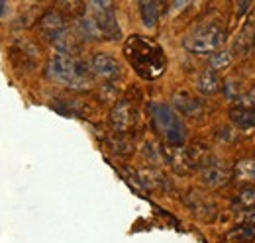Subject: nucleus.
<instances>
[{"instance_id":"423d86ee","label":"nucleus","mask_w":255,"mask_h":243,"mask_svg":"<svg viewBox=\"0 0 255 243\" xmlns=\"http://www.w3.org/2000/svg\"><path fill=\"white\" fill-rule=\"evenodd\" d=\"M165 161L179 175H191L194 169H198L196 159L192 155V149L191 147H183V145H169V147H165Z\"/></svg>"},{"instance_id":"f8f14e48","label":"nucleus","mask_w":255,"mask_h":243,"mask_svg":"<svg viewBox=\"0 0 255 243\" xmlns=\"http://www.w3.org/2000/svg\"><path fill=\"white\" fill-rule=\"evenodd\" d=\"M173 104L187 118H194L196 120V118H200L204 114L202 102L198 98H194L192 94H189V92H177V94H173Z\"/></svg>"},{"instance_id":"aec40b11","label":"nucleus","mask_w":255,"mask_h":243,"mask_svg":"<svg viewBox=\"0 0 255 243\" xmlns=\"http://www.w3.org/2000/svg\"><path fill=\"white\" fill-rule=\"evenodd\" d=\"M57 8L67 18H73V20H81L83 16H87V2L85 0H57Z\"/></svg>"},{"instance_id":"4468645a","label":"nucleus","mask_w":255,"mask_h":243,"mask_svg":"<svg viewBox=\"0 0 255 243\" xmlns=\"http://www.w3.org/2000/svg\"><path fill=\"white\" fill-rule=\"evenodd\" d=\"M141 22L145 28H155L165 10V0H137Z\"/></svg>"},{"instance_id":"f03ea898","label":"nucleus","mask_w":255,"mask_h":243,"mask_svg":"<svg viewBox=\"0 0 255 243\" xmlns=\"http://www.w3.org/2000/svg\"><path fill=\"white\" fill-rule=\"evenodd\" d=\"M47 77L71 89H87L95 75L91 63L75 59L73 55L57 53L47 63Z\"/></svg>"},{"instance_id":"20e7f679","label":"nucleus","mask_w":255,"mask_h":243,"mask_svg":"<svg viewBox=\"0 0 255 243\" xmlns=\"http://www.w3.org/2000/svg\"><path fill=\"white\" fill-rule=\"evenodd\" d=\"M149 112H151V118L155 122L157 129L161 131V135L167 139L169 145H183L185 143L187 131L183 127V122L179 120V116L171 108H167L163 104H151Z\"/></svg>"},{"instance_id":"0eeeda50","label":"nucleus","mask_w":255,"mask_h":243,"mask_svg":"<svg viewBox=\"0 0 255 243\" xmlns=\"http://www.w3.org/2000/svg\"><path fill=\"white\" fill-rule=\"evenodd\" d=\"M91 69H93V75L104 83H116L122 75L120 63L110 53H96L91 59Z\"/></svg>"},{"instance_id":"6ab92c4d","label":"nucleus","mask_w":255,"mask_h":243,"mask_svg":"<svg viewBox=\"0 0 255 243\" xmlns=\"http://www.w3.org/2000/svg\"><path fill=\"white\" fill-rule=\"evenodd\" d=\"M106 143L112 149V153H116L120 157H128V155L133 153V141H131V137L126 135V133H118L116 131L112 137L106 139Z\"/></svg>"},{"instance_id":"dca6fc26","label":"nucleus","mask_w":255,"mask_h":243,"mask_svg":"<svg viewBox=\"0 0 255 243\" xmlns=\"http://www.w3.org/2000/svg\"><path fill=\"white\" fill-rule=\"evenodd\" d=\"M230 120L234 125L242 129H254L255 127V108L252 106H238L230 110Z\"/></svg>"},{"instance_id":"f3484780","label":"nucleus","mask_w":255,"mask_h":243,"mask_svg":"<svg viewBox=\"0 0 255 243\" xmlns=\"http://www.w3.org/2000/svg\"><path fill=\"white\" fill-rule=\"evenodd\" d=\"M254 41H255V20H250L244 26V30L240 31L238 39H236V45H234L236 53L238 55H248L252 51V47H254Z\"/></svg>"},{"instance_id":"7ed1b4c3","label":"nucleus","mask_w":255,"mask_h":243,"mask_svg":"<svg viewBox=\"0 0 255 243\" xmlns=\"http://www.w3.org/2000/svg\"><path fill=\"white\" fill-rule=\"evenodd\" d=\"M226 41V30L218 22H204L183 39V45L192 53H214Z\"/></svg>"},{"instance_id":"b1692460","label":"nucleus","mask_w":255,"mask_h":243,"mask_svg":"<svg viewBox=\"0 0 255 243\" xmlns=\"http://www.w3.org/2000/svg\"><path fill=\"white\" fill-rule=\"evenodd\" d=\"M232 240H240V242H244V240H254L255 238V226L254 224H246V226H242V228H238V230H234L232 234H228Z\"/></svg>"},{"instance_id":"39448f33","label":"nucleus","mask_w":255,"mask_h":243,"mask_svg":"<svg viewBox=\"0 0 255 243\" xmlns=\"http://www.w3.org/2000/svg\"><path fill=\"white\" fill-rule=\"evenodd\" d=\"M71 31H73V28L69 26V20H67V16L61 10H49L39 20V33L53 47H57Z\"/></svg>"},{"instance_id":"9d476101","label":"nucleus","mask_w":255,"mask_h":243,"mask_svg":"<svg viewBox=\"0 0 255 243\" xmlns=\"http://www.w3.org/2000/svg\"><path fill=\"white\" fill-rule=\"evenodd\" d=\"M200 177L206 186L210 188H220L224 184H228L230 179L234 177V171L232 167H228L224 161H218V159H212L208 165H204L200 169Z\"/></svg>"},{"instance_id":"9b49d317","label":"nucleus","mask_w":255,"mask_h":243,"mask_svg":"<svg viewBox=\"0 0 255 243\" xmlns=\"http://www.w3.org/2000/svg\"><path fill=\"white\" fill-rule=\"evenodd\" d=\"M93 18H95L96 28L100 31L102 39H118L120 37V24H118L116 14L112 12V8H106V10L96 8Z\"/></svg>"},{"instance_id":"a211bd4d","label":"nucleus","mask_w":255,"mask_h":243,"mask_svg":"<svg viewBox=\"0 0 255 243\" xmlns=\"http://www.w3.org/2000/svg\"><path fill=\"white\" fill-rule=\"evenodd\" d=\"M196 89H198L200 94H204V96L216 94V92L220 91V79H218L216 71H212V69L202 71L198 75V79H196Z\"/></svg>"},{"instance_id":"5701e85b","label":"nucleus","mask_w":255,"mask_h":243,"mask_svg":"<svg viewBox=\"0 0 255 243\" xmlns=\"http://www.w3.org/2000/svg\"><path fill=\"white\" fill-rule=\"evenodd\" d=\"M141 153H143V157H145L147 161H151V163H161V161L165 159V149H161L153 139H147V141L143 143Z\"/></svg>"},{"instance_id":"1a4fd4ad","label":"nucleus","mask_w":255,"mask_h":243,"mask_svg":"<svg viewBox=\"0 0 255 243\" xmlns=\"http://www.w3.org/2000/svg\"><path fill=\"white\" fill-rule=\"evenodd\" d=\"M110 125L114 131L118 133H128L133 123L137 120V114H135V108L128 102V100H120L114 104V108L110 110Z\"/></svg>"},{"instance_id":"c85d7f7f","label":"nucleus","mask_w":255,"mask_h":243,"mask_svg":"<svg viewBox=\"0 0 255 243\" xmlns=\"http://www.w3.org/2000/svg\"><path fill=\"white\" fill-rule=\"evenodd\" d=\"M95 8H100V10H106V8H112V0H93Z\"/></svg>"},{"instance_id":"412c9836","label":"nucleus","mask_w":255,"mask_h":243,"mask_svg":"<svg viewBox=\"0 0 255 243\" xmlns=\"http://www.w3.org/2000/svg\"><path fill=\"white\" fill-rule=\"evenodd\" d=\"M234 61V53L228 49H218L212 53V57L208 59V67L212 71H222L226 67H230V63Z\"/></svg>"},{"instance_id":"f257e3e1","label":"nucleus","mask_w":255,"mask_h":243,"mask_svg":"<svg viewBox=\"0 0 255 243\" xmlns=\"http://www.w3.org/2000/svg\"><path fill=\"white\" fill-rule=\"evenodd\" d=\"M124 53L129 65L133 67V71L147 81L157 79L161 73L165 71V53L159 45L147 37L141 35H131L124 45Z\"/></svg>"},{"instance_id":"393cba45","label":"nucleus","mask_w":255,"mask_h":243,"mask_svg":"<svg viewBox=\"0 0 255 243\" xmlns=\"http://www.w3.org/2000/svg\"><path fill=\"white\" fill-rule=\"evenodd\" d=\"M254 202H255V188H244V190L240 192V196L236 198V204H240V206H244V208L252 206Z\"/></svg>"},{"instance_id":"c756f323","label":"nucleus","mask_w":255,"mask_h":243,"mask_svg":"<svg viewBox=\"0 0 255 243\" xmlns=\"http://www.w3.org/2000/svg\"><path fill=\"white\" fill-rule=\"evenodd\" d=\"M250 4H252V0H240V6H238V14H240V16H244V14L248 12Z\"/></svg>"},{"instance_id":"6e6552de","label":"nucleus","mask_w":255,"mask_h":243,"mask_svg":"<svg viewBox=\"0 0 255 243\" xmlns=\"http://www.w3.org/2000/svg\"><path fill=\"white\" fill-rule=\"evenodd\" d=\"M185 204H187V208L191 210L196 218H200V220H204V222H212L214 218H216V204L206 196V194H202V192H198V190H189L187 194H185Z\"/></svg>"},{"instance_id":"cd10ccee","label":"nucleus","mask_w":255,"mask_h":243,"mask_svg":"<svg viewBox=\"0 0 255 243\" xmlns=\"http://www.w3.org/2000/svg\"><path fill=\"white\" fill-rule=\"evenodd\" d=\"M240 100H242V106H252V108H255V89H252L248 94H244Z\"/></svg>"},{"instance_id":"7c9ffc66","label":"nucleus","mask_w":255,"mask_h":243,"mask_svg":"<svg viewBox=\"0 0 255 243\" xmlns=\"http://www.w3.org/2000/svg\"><path fill=\"white\" fill-rule=\"evenodd\" d=\"M191 2L192 0H173V8H175V10H183V8H187Z\"/></svg>"},{"instance_id":"bb28decb","label":"nucleus","mask_w":255,"mask_h":243,"mask_svg":"<svg viewBox=\"0 0 255 243\" xmlns=\"http://www.w3.org/2000/svg\"><path fill=\"white\" fill-rule=\"evenodd\" d=\"M238 220H240L242 224H254L255 226V206H248V208H244L242 212L238 214Z\"/></svg>"},{"instance_id":"a878e982","label":"nucleus","mask_w":255,"mask_h":243,"mask_svg":"<svg viewBox=\"0 0 255 243\" xmlns=\"http://www.w3.org/2000/svg\"><path fill=\"white\" fill-rule=\"evenodd\" d=\"M224 94H226L228 100H240V98H242V92L238 89V83H236V81H228V83H226Z\"/></svg>"},{"instance_id":"ddd939ff","label":"nucleus","mask_w":255,"mask_h":243,"mask_svg":"<svg viewBox=\"0 0 255 243\" xmlns=\"http://www.w3.org/2000/svg\"><path fill=\"white\" fill-rule=\"evenodd\" d=\"M10 59L12 63L22 69V71H32L37 63V51L33 49V45H26V43H16L10 49Z\"/></svg>"},{"instance_id":"4be33fe9","label":"nucleus","mask_w":255,"mask_h":243,"mask_svg":"<svg viewBox=\"0 0 255 243\" xmlns=\"http://www.w3.org/2000/svg\"><path fill=\"white\" fill-rule=\"evenodd\" d=\"M236 177L242 179V181H248V182H255V161L254 159H244L236 165L234 169Z\"/></svg>"},{"instance_id":"2eb2a0df","label":"nucleus","mask_w":255,"mask_h":243,"mask_svg":"<svg viewBox=\"0 0 255 243\" xmlns=\"http://www.w3.org/2000/svg\"><path fill=\"white\" fill-rule=\"evenodd\" d=\"M137 179L143 188H149V190H167V186H169L167 177L155 169H141L137 173Z\"/></svg>"},{"instance_id":"2f4dec72","label":"nucleus","mask_w":255,"mask_h":243,"mask_svg":"<svg viewBox=\"0 0 255 243\" xmlns=\"http://www.w3.org/2000/svg\"><path fill=\"white\" fill-rule=\"evenodd\" d=\"M4 2H6V0H0V14H2V10H4Z\"/></svg>"}]
</instances>
